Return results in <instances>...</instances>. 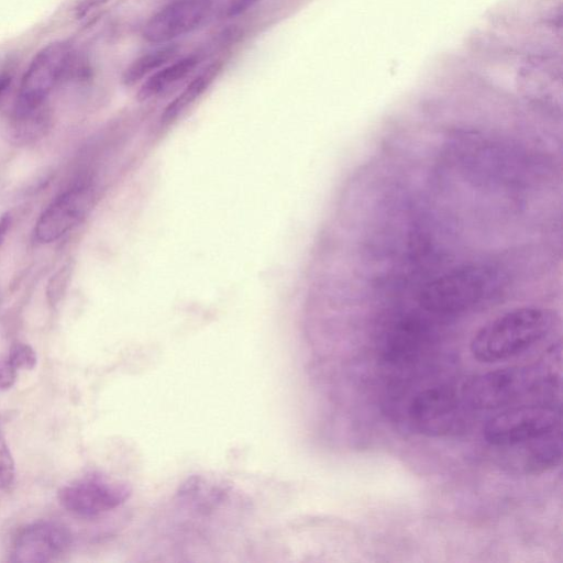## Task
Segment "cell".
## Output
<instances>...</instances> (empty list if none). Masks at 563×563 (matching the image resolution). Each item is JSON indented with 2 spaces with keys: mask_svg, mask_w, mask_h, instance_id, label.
<instances>
[{
  "mask_svg": "<svg viewBox=\"0 0 563 563\" xmlns=\"http://www.w3.org/2000/svg\"><path fill=\"white\" fill-rule=\"evenodd\" d=\"M505 285L503 273L487 264L451 269L428 283L419 295L423 309L438 314H457L492 300Z\"/></svg>",
  "mask_w": 563,
  "mask_h": 563,
  "instance_id": "obj_2",
  "label": "cell"
},
{
  "mask_svg": "<svg viewBox=\"0 0 563 563\" xmlns=\"http://www.w3.org/2000/svg\"><path fill=\"white\" fill-rule=\"evenodd\" d=\"M11 77L8 75H0V95L9 87Z\"/></svg>",
  "mask_w": 563,
  "mask_h": 563,
  "instance_id": "obj_22",
  "label": "cell"
},
{
  "mask_svg": "<svg viewBox=\"0 0 563 563\" xmlns=\"http://www.w3.org/2000/svg\"><path fill=\"white\" fill-rule=\"evenodd\" d=\"M130 494L126 484L92 473L63 486L57 496L59 504L69 512L95 517L119 507Z\"/></svg>",
  "mask_w": 563,
  "mask_h": 563,
  "instance_id": "obj_7",
  "label": "cell"
},
{
  "mask_svg": "<svg viewBox=\"0 0 563 563\" xmlns=\"http://www.w3.org/2000/svg\"><path fill=\"white\" fill-rule=\"evenodd\" d=\"M210 9L209 0H176L155 12L143 27L151 43H166L196 30Z\"/></svg>",
  "mask_w": 563,
  "mask_h": 563,
  "instance_id": "obj_10",
  "label": "cell"
},
{
  "mask_svg": "<svg viewBox=\"0 0 563 563\" xmlns=\"http://www.w3.org/2000/svg\"><path fill=\"white\" fill-rule=\"evenodd\" d=\"M71 534L62 523L41 520L27 525L15 537L10 561L48 563L59 560L69 549Z\"/></svg>",
  "mask_w": 563,
  "mask_h": 563,
  "instance_id": "obj_9",
  "label": "cell"
},
{
  "mask_svg": "<svg viewBox=\"0 0 563 563\" xmlns=\"http://www.w3.org/2000/svg\"><path fill=\"white\" fill-rule=\"evenodd\" d=\"M10 223H11V217L10 214H3L1 218H0V243L1 241L3 240L9 227H10Z\"/></svg>",
  "mask_w": 563,
  "mask_h": 563,
  "instance_id": "obj_21",
  "label": "cell"
},
{
  "mask_svg": "<svg viewBox=\"0 0 563 563\" xmlns=\"http://www.w3.org/2000/svg\"><path fill=\"white\" fill-rule=\"evenodd\" d=\"M74 67L75 53L69 43L56 41L42 47L21 78L12 115L46 108L52 92L70 75Z\"/></svg>",
  "mask_w": 563,
  "mask_h": 563,
  "instance_id": "obj_4",
  "label": "cell"
},
{
  "mask_svg": "<svg viewBox=\"0 0 563 563\" xmlns=\"http://www.w3.org/2000/svg\"><path fill=\"white\" fill-rule=\"evenodd\" d=\"M556 324L555 313L544 307L522 306L486 322L474 334L470 350L482 363L512 358L543 341Z\"/></svg>",
  "mask_w": 563,
  "mask_h": 563,
  "instance_id": "obj_1",
  "label": "cell"
},
{
  "mask_svg": "<svg viewBox=\"0 0 563 563\" xmlns=\"http://www.w3.org/2000/svg\"><path fill=\"white\" fill-rule=\"evenodd\" d=\"M258 0H231L227 8V16H236L247 9H250L253 4H255Z\"/></svg>",
  "mask_w": 563,
  "mask_h": 563,
  "instance_id": "obj_19",
  "label": "cell"
},
{
  "mask_svg": "<svg viewBox=\"0 0 563 563\" xmlns=\"http://www.w3.org/2000/svg\"><path fill=\"white\" fill-rule=\"evenodd\" d=\"M561 410L539 402L508 407L492 417L484 428L485 440L494 446H515L560 429Z\"/></svg>",
  "mask_w": 563,
  "mask_h": 563,
  "instance_id": "obj_5",
  "label": "cell"
},
{
  "mask_svg": "<svg viewBox=\"0 0 563 563\" xmlns=\"http://www.w3.org/2000/svg\"><path fill=\"white\" fill-rule=\"evenodd\" d=\"M14 461L5 442L0 438V488L8 489L14 482Z\"/></svg>",
  "mask_w": 563,
  "mask_h": 563,
  "instance_id": "obj_17",
  "label": "cell"
},
{
  "mask_svg": "<svg viewBox=\"0 0 563 563\" xmlns=\"http://www.w3.org/2000/svg\"><path fill=\"white\" fill-rule=\"evenodd\" d=\"M555 375L545 363L498 368L471 378L461 390L467 405L476 410L508 407L536 393L555 387Z\"/></svg>",
  "mask_w": 563,
  "mask_h": 563,
  "instance_id": "obj_3",
  "label": "cell"
},
{
  "mask_svg": "<svg viewBox=\"0 0 563 563\" xmlns=\"http://www.w3.org/2000/svg\"><path fill=\"white\" fill-rule=\"evenodd\" d=\"M107 0H81L78 2L76 7V12L78 16H82L87 14L88 11L93 8L104 3Z\"/></svg>",
  "mask_w": 563,
  "mask_h": 563,
  "instance_id": "obj_20",
  "label": "cell"
},
{
  "mask_svg": "<svg viewBox=\"0 0 563 563\" xmlns=\"http://www.w3.org/2000/svg\"><path fill=\"white\" fill-rule=\"evenodd\" d=\"M177 53V46L166 45L153 52L146 53L134 62L124 70L122 81L126 86H132L151 74L155 69L165 65Z\"/></svg>",
  "mask_w": 563,
  "mask_h": 563,
  "instance_id": "obj_15",
  "label": "cell"
},
{
  "mask_svg": "<svg viewBox=\"0 0 563 563\" xmlns=\"http://www.w3.org/2000/svg\"><path fill=\"white\" fill-rule=\"evenodd\" d=\"M16 372L8 358L0 360V390H7L14 385Z\"/></svg>",
  "mask_w": 563,
  "mask_h": 563,
  "instance_id": "obj_18",
  "label": "cell"
},
{
  "mask_svg": "<svg viewBox=\"0 0 563 563\" xmlns=\"http://www.w3.org/2000/svg\"><path fill=\"white\" fill-rule=\"evenodd\" d=\"M470 410L462 394L451 387L433 386L413 396L408 416L417 431L429 437H445L466 429Z\"/></svg>",
  "mask_w": 563,
  "mask_h": 563,
  "instance_id": "obj_6",
  "label": "cell"
},
{
  "mask_svg": "<svg viewBox=\"0 0 563 563\" xmlns=\"http://www.w3.org/2000/svg\"><path fill=\"white\" fill-rule=\"evenodd\" d=\"M521 446V467L526 473L538 474L555 467L562 456L560 429L541 438L515 445Z\"/></svg>",
  "mask_w": 563,
  "mask_h": 563,
  "instance_id": "obj_11",
  "label": "cell"
},
{
  "mask_svg": "<svg viewBox=\"0 0 563 563\" xmlns=\"http://www.w3.org/2000/svg\"><path fill=\"white\" fill-rule=\"evenodd\" d=\"M218 65L212 64L196 76L186 88L165 108L162 123L174 121L189 104H191L212 82L218 73Z\"/></svg>",
  "mask_w": 563,
  "mask_h": 563,
  "instance_id": "obj_13",
  "label": "cell"
},
{
  "mask_svg": "<svg viewBox=\"0 0 563 563\" xmlns=\"http://www.w3.org/2000/svg\"><path fill=\"white\" fill-rule=\"evenodd\" d=\"M7 358L16 369H32L37 362L36 353L32 346L21 342L11 346Z\"/></svg>",
  "mask_w": 563,
  "mask_h": 563,
  "instance_id": "obj_16",
  "label": "cell"
},
{
  "mask_svg": "<svg viewBox=\"0 0 563 563\" xmlns=\"http://www.w3.org/2000/svg\"><path fill=\"white\" fill-rule=\"evenodd\" d=\"M49 125L48 107L21 115H12V136L19 143H31L44 136Z\"/></svg>",
  "mask_w": 563,
  "mask_h": 563,
  "instance_id": "obj_14",
  "label": "cell"
},
{
  "mask_svg": "<svg viewBox=\"0 0 563 563\" xmlns=\"http://www.w3.org/2000/svg\"><path fill=\"white\" fill-rule=\"evenodd\" d=\"M93 202V189L80 183L56 197L35 223L34 238L52 243L73 230L86 217Z\"/></svg>",
  "mask_w": 563,
  "mask_h": 563,
  "instance_id": "obj_8",
  "label": "cell"
},
{
  "mask_svg": "<svg viewBox=\"0 0 563 563\" xmlns=\"http://www.w3.org/2000/svg\"><path fill=\"white\" fill-rule=\"evenodd\" d=\"M199 56L188 55L151 75L141 86L137 98L151 99L186 77L198 64Z\"/></svg>",
  "mask_w": 563,
  "mask_h": 563,
  "instance_id": "obj_12",
  "label": "cell"
}]
</instances>
